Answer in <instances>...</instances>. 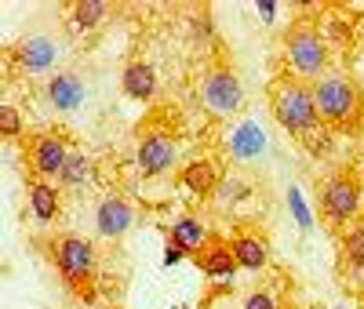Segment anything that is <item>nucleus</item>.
I'll list each match as a JSON object with an SVG mask.
<instances>
[{
    "label": "nucleus",
    "mask_w": 364,
    "mask_h": 309,
    "mask_svg": "<svg viewBox=\"0 0 364 309\" xmlns=\"http://www.w3.org/2000/svg\"><path fill=\"white\" fill-rule=\"evenodd\" d=\"M314 99H317V113H321L324 128H331L336 135H360L364 131V91L350 73L328 70L314 84Z\"/></svg>",
    "instance_id": "nucleus-1"
},
{
    "label": "nucleus",
    "mask_w": 364,
    "mask_h": 309,
    "mask_svg": "<svg viewBox=\"0 0 364 309\" xmlns=\"http://www.w3.org/2000/svg\"><path fill=\"white\" fill-rule=\"evenodd\" d=\"M269 113L295 139L314 131L317 124H321L317 99H314V84L299 80V77H288V73L277 77V80L269 84Z\"/></svg>",
    "instance_id": "nucleus-2"
},
{
    "label": "nucleus",
    "mask_w": 364,
    "mask_h": 309,
    "mask_svg": "<svg viewBox=\"0 0 364 309\" xmlns=\"http://www.w3.org/2000/svg\"><path fill=\"white\" fill-rule=\"evenodd\" d=\"M284 58L291 66V77L317 84L328 73V44L321 37V29L306 18L291 22L288 33H284Z\"/></svg>",
    "instance_id": "nucleus-3"
},
{
    "label": "nucleus",
    "mask_w": 364,
    "mask_h": 309,
    "mask_svg": "<svg viewBox=\"0 0 364 309\" xmlns=\"http://www.w3.org/2000/svg\"><path fill=\"white\" fill-rule=\"evenodd\" d=\"M317 200H321V219H324L328 226H336V229H346V226H353V222L364 219L360 178H357L350 168L328 175V178L321 182Z\"/></svg>",
    "instance_id": "nucleus-4"
},
{
    "label": "nucleus",
    "mask_w": 364,
    "mask_h": 309,
    "mask_svg": "<svg viewBox=\"0 0 364 309\" xmlns=\"http://www.w3.org/2000/svg\"><path fill=\"white\" fill-rule=\"evenodd\" d=\"M51 255H55V266L58 273H63V281L73 288V291H87V284L95 281V244H91L87 237H77V233H63L55 240L51 247Z\"/></svg>",
    "instance_id": "nucleus-5"
},
{
    "label": "nucleus",
    "mask_w": 364,
    "mask_h": 309,
    "mask_svg": "<svg viewBox=\"0 0 364 309\" xmlns=\"http://www.w3.org/2000/svg\"><path fill=\"white\" fill-rule=\"evenodd\" d=\"M200 102L211 116L230 120L245 109V87H240V80L230 66H211L200 80Z\"/></svg>",
    "instance_id": "nucleus-6"
},
{
    "label": "nucleus",
    "mask_w": 364,
    "mask_h": 309,
    "mask_svg": "<svg viewBox=\"0 0 364 309\" xmlns=\"http://www.w3.org/2000/svg\"><path fill=\"white\" fill-rule=\"evenodd\" d=\"M135 164H139V175H146V178L168 175L178 164V142L168 131H161V128L146 131L139 139V146H135Z\"/></svg>",
    "instance_id": "nucleus-7"
},
{
    "label": "nucleus",
    "mask_w": 364,
    "mask_h": 309,
    "mask_svg": "<svg viewBox=\"0 0 364 309\" xmlns=\"http://www.w3.org/2000/svg\"><path fill=\"white\" fill-rule=\"evenodd\" d=\"M29 171H33L37 178H58L63 175V168H66V161H70V142L63 139V135H55V131H44V135H33L29 139Z\"/></svg>",
    "instance_id": "nucleus-8"
},
{
    "label": "nucleus",
    "mask_w": 364,
    "mask_h": 309,
    "mask_svg": "<svg viewBox=\"0 0 364 309\" xmlns=\"http://www.w3.org/2000/svg\"><path fill=\"white\" fill-rule=\"evenodd\" d=\"M55 58H58V48H55V40L44 37V33H29V37H22V40L11 48V62L18 66V73H26V77H44V73H51V70H55Z\"/></svg>",
    "instance_id": "nucleus-9"
},
{
    "label": "nucleus",
    "mask_w": 364,
    "mask_h": 309,
    "mask_svg": "<svg viewBox=\"0 0 364 309\" xmlns=\"http://www.w3.org/2000/svg\"><path fill=\"white\" fill-rule=\"evenodd\" d=\"M135 226V207L128 197H120V193H106L95 207V229L99 237L106 240H120L128 229Z\"/></svg>",
    "instance_id": "nucleus-10"
},
{
    "label": "nucleus",
    "mask_w": 364,
    "mask_h": 309,
    "mask_svg": "<svg viewBox=\"0 0 364 309\" xmlns=\"http://www.w3.org/2000/svg\"><path fill=\"white\" fill-rule=\"evenodd\" d=\"M230 247H233L237 266L248 269V273H259V269H266V262H269V244H266V237H262L259 229H237V233L230 237Z\"/></svg>",
    "instance_id": "nucleus-11"
},
{
    "label": "nucleus",
    "mask_w": 364,
    "mask_h": 309,
    "mask_svg": "<svg viewBox=\"0 0 364 309\" xmlns=\"http://www.w3.org/2000/svg\"><path fill=\"white\" fill-rule=\"evenodd\" d=\"M193 262H197V269L208 276V281H230V276L240 269L237 259H233L230 240H219V237H211L208 247H204V251H200Z\"/></svg>",
    "instance_id": "nucleus-12"
},
{
    "label": "nucleus",
    "mask_w": 364,
    "mask_h": 309,
    "mask_svg": "<svg viewBox=\"0 0 364 309\" xmlns=\"http://www.w3.org/2000/svg\"><path fill=\"white\" fill-rule=\"evenodd\" d=\"M84 95H87V87L77 73L63 70V73H55L48 80V102L55 113H73L77 106H84Z\"/></svg>",
    "instance_id": "nucleus-13"
},
{
    "label": "nucleus",
    "mask_w": 364,
    "mask_h": 309,
    "mask_svg": "<svg viewBox=\"0 0 364 309\" xmlns=\"http://www.w3.org/2000/svg\"><path fill=\"white\" fill-rule=\"evenodd\" d=\"M178 182H182V190L208 200V197H215L219 193V185H223V175L219 168L211 164V161H190L186 168L178 171Z\"/></svg>",
    "instance_id": "nucleus-14"
},
{
    "label": "nucleus",
    "mask_w": 364,
    "mask_h": 309,
    "mask_svg": "<svg viewBox=\"0 0 364 309\" xmlns=\"http://www.w3.org/2000/svg\"><path fill=\"white\" fill-rule=\"evenodd\" d=\"M120 87H124V95L135 99V102H149L157 95V70L149 66L146 58H132L124 73H120Z\"/></svg>",
    "instance_id": "nucleus-15"
},
{
    "label": "nucleus",
    "mask_w": 364,
    "mask_h": 309,
    "mask_svg": "<svg viewBox=\"0 0 364 309\" xmlns=\"http://www.w3.org/2000/svg\"><path fill=\"white\" fill-rule=\"evenodd\" d=\"M168 237H171V244L178 247V251H186V255H193V259L204 251L208 240H211L208 226L197 219V215H178V219L171 222V229H168Z\"/></svg>",
    "instance_id": "nucleus-16"
},
{
    "label": "nucleus",
    "mask_w": 364,
    "mask_h": 309,
    "mask_svg": "<svg viewBox=\"0 0 364 309\" xmlns=\"http://www.w3.org/2000/svg\"><path fill=\"white\" fill-rule=\"evenodd\" d=\"M26 200H29V211H33L37 222H55L58 215H63V193H58L51 182H44V178L29 182Z\"/></svg>",
    "instance_id": "nucleus-17"
},
{
    "label": "nucleus",
    "mask_w": 364,
    "mask_h": 309,
    "mask_svg": "<svg viewBox=\"0 0 364 309\" xmlns=\"http://www.w3.org/2000/svg\"><path fill=\"white\" fill-rule=\"evenodd\" d=\"M339 251H343V266L350 269V276H360L364 273V219L343 229Z\"/></svg>",
    "instance_id": "nucleus-18"
},
{
    "label": "nucleus",
    "mask_w": 364,
    "mask_h": 309,
    "mask_svg": "<svg viewBox=\"0 0 364 309\" xmlns=\"http://www.w3.org/2000/svg\"><path fill=\"white\" fill-rule=\"evenodd\" d=\"M58 182L66 185V190H87V185H95V161L87 157V153H70V161L58 175Z\"/></svg>",
    "instance_id": "nucleus-19"
},
{
    "label": "nucleus",
    "mask_w": 364,
    "mask_h": 309,
    "mask_svg": "<svg viewBox=\"0 0 364 309\" xmlns=\"http://www.w3.org/2000/svg\"><path fill=\"white\" fill-rule=\"evenodd\" d=\"M262 146H266V139H262V131L255 128L252 120L240 124V128L230 135V153H233V161H252V157H259Z\"/></svg>",
    "instance_id": "nucleus-20"
},
{
    "label": "nucleus",
    "mask_w": 364,
    "mask_h": 309,
    "mask_svg": "<svg viewBox=\"0 0 364 309\" xmlns=\"http://www.w3.org/2000/svg\"><path fill=\"white\" fill-rule=\"evenodd\" d=\"M106 11H109L106 0H77L73 4V26L77 29H95L106 18Z\"/></svg>",
    "instance_id": "nucleus-21"
},
{
    "label": "nucleus",
    "mask_w": 364,
    "mask_h": 309,
    "mask_svg": "<svg viewBox=\"0 0 364 309\" xmlns=\"http://www.w3.org/2000/svg\"><path fill=\"white\" fill-rule=\"evenodd\" d=\"M331 135H336V131L324 128V124H317V128H314V131H306L299 142L306 146L310 157H328V153H331Z\"/></svg>",
    "instance_id": "nucleus-22"
},
{
    "label": "nucleus",
    "mask_w": 364,
    "mask_h": 309,
    "mask_svg": "<svg viewBox=\"0 0 364 309\" xmlns=\"http://www.w3.org/2000/svg\"><path fill=\"white\" fill-rule=\"evenodd\" d=\"M0 135H4V139H18L22 135V113L11 102L0 106Z\"/></svg>",
    "instance_id": "nucleus-23"
},
{
    "label": "nucleus",
    "mask_w": 364,
    "mask_h": 309,
    "mask_svg": "<svg viewBox=\"0 0 364 309\" xmlns=\"http://www.w3.org/2000/svg\"><path fill=\"white\" fill-rule=\"evenodd\" d=\"M245 309H281V302H277L273 291H252L245 298Z\"/></svg>",
    "instance_id": "nucleus-24"
},
{
    "label": "nucleus",
    "mask_w": 364,
    "mask_h": 309,
    "mask_svg": "<svg viewBox=\"0 0 364 309\" xmlns=\"http://www.w3.org/2000/svg\"><path fill=\"white\" fill-rule=\"evenodd\" d=\"M182 255H186V251H178V247H175V244H171V247H168V255H164V262H168V266H171V262H178V259H182Z\"/></svg>",
    "instance_id": "nucleus-25"
}]
</instances>
